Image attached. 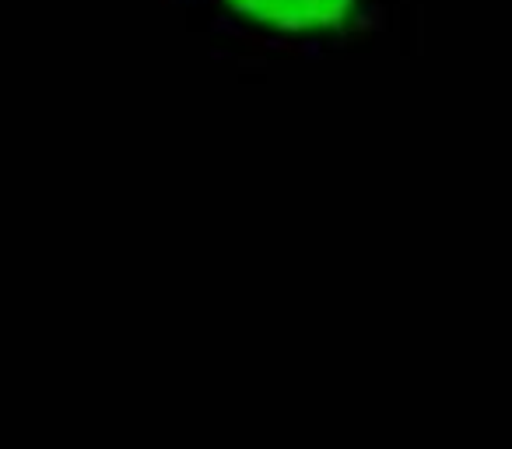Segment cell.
I'll use <instances>...</instances> for the list:
<instances>
[{"label":"cell","mask_w":512,"mask_h":449,"mask_svg":"<svg viewBox=\"0 0 512 449\" xmlns=\"http://www.w3.org/2000/svg\"><path fill=\"white\" fill-rule=\"evenodd\" d=\"M232 11L285 32L334 29L348 18L355 0H228Z\"/></svg>","instance_id":"6da1fadb"}]
</instances>
